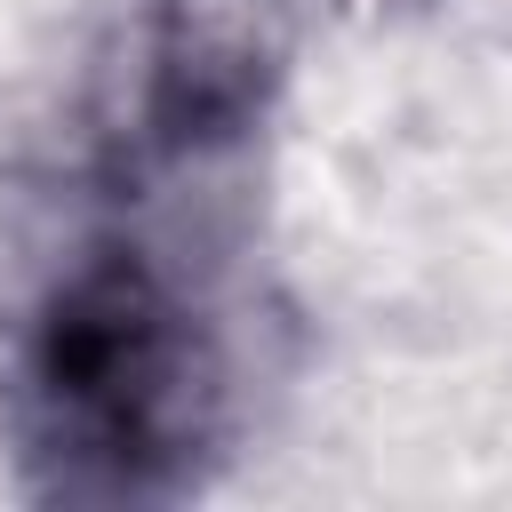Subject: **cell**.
Instances as JSON below:
<instances>
[{
	"instance_id": "7a4b0ae2",
	"label": "cell",
	"mask_w": 512,
	"mask_h": 512,
	"mask_svg": "<svg viewBox=\"0 0 512 512\" xmlns=\"http://www.w3.org/2000/svg\"><path fill=\"white\" fill-rule=\"evenodd\" d=\"M296 0H136L96 96L112 176L240 152L288 96Z\"/></svg>"
},
{
	"instance_id": "6da1fadb",
	"label": "cell",
	"mask_w": 512,
	"mask_h": 512,
	"mask_svg": "<svg viewBox=\"0 0 512 512\" xmlns=\"http://www.w3.org/2000/svg\"><path fill=\"white\" fill-rule=\"evenodd\" d=\"M0 440L56 512H168L232 456V360L176 264L136 240L72 248L8 320Z\"/></svg>"
}]
</instances>
